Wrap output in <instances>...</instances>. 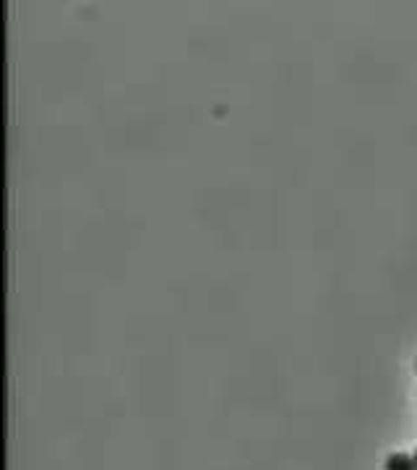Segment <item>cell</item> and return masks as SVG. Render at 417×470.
I'll return each mask as SVG.
<instances>
[{"mask_svg": "<svg viewBox=\"0 0 417 470\" xmlns=\"http://www.w3.org/2000/svg\"><path fill=\"white\" fill-rule=\"evenodd\" d=\"M383 470H417L412 452H389L383 460Z\"/></svg>", "mask_w": 417, "mask_h": 470, "instance_id": "1", "label": "cell"}, {"mask_svg": "<svg viewBox=\"0 0 417 470\" xmlns=\"http://www.w3.org/2000/svg\"><path fill=\"white\" fill-rule=\"evenodd\" d=\"M412 457H415V463H417V447H415V452H412Z\"/></svg>", "mask_w": 417, "mask_h": 470, "instance_id": "2", "label": "cell"}, {"mask_svg": "<svg viewBox=\"0 0 417 470\" xmlns=\"http://www.w3.org/2000/svg\"><path fill=\"white\" fill-rule=\"evenodd\" d=\"M415 371H417V361H415Z\"/></svg>", "mask_w": 417, "mask_h": 470, "instance_id": "3", "label": "cell"}]
</instances>
